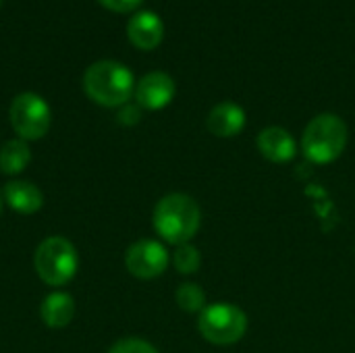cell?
Listing matches in <instances>:
<instances>
[{"instance_id":"8992f818","label":"cell","mask_w":355,"mask_h":353,"mask_svg":"<svg viewBox=\"0 0 355 353\" xmlns=\"http://www.w3.org/2000/svg\"><path fill=\"white\" fill-rule=\"evenodd\" d=\"M10 125L17 131V135L25 141H35L42 139L48 129H50V106L48 102L33 94V92H23L10 102Z\"/></svg>"},{"instance_id":"277c9868","label":"cell","mask_w":355,"mask_h":353,"mask_svg":"<svg viewBox=\"0 0 355 353\" xmlns=\"http://www.w3.org/2000/svg\"><path fill=\"white\" fill-rule=\"evenodd\" d=\"M33 266L37 277L46 285L60 287L75 277L79 266V256L69 239L54 235V237H46L37 246L33 254Z\"/></svg>"},{"instance_id":"7a4b0ae2","label":"cell","mask_w":355,"mask_h":353,"mask_svg":"<svg viewBox=\"0 0 355 353\" xmlns=\"http://www.w3.org/2000/svg\"><path fill=\"white\" fill-rule=\"evenodd\" d=\"M83 89L89 100L100 106H125L135 92L133 73L114 60H98L87 67L83 75Z\"/></svg>"},{"instance_id":"d6986e66","label":"cell","mask_w":355,"mask_h":353,"mask_svg":"<svg viewBox=\"0 0 355 353\" xmlns=\"http://www.w3.org/2000/svg\"><path fill=\"white\" fill-rule=\"evenodd\" d=\"M141 119V110L137 104H125L121 110H119V121L123 125H135L137 121Z\"/></svg>"},{"instance_id":"7c38bea8","label":"cell","mask_w":355,"mask_h":353,"mask_svg":"<svg viewBox=\"0 0 355 353\" xmlns=\"http://www.w3.org/2000/svg\"><path fill=\"white\" fill-rule=\"evenodd\" d=\"M4 202L19 214H33L44 204V193L29 181H8L4 185Z\"/></svg>"},{"instance_id":"8fae6325","label":"cell","mask_w":355,"mask_h":353,"mask_svg":"<svg viewBox=\"0 0 355 353\" xmlns=\"http://www.w3.org/2000/svg\"><path fill=\"white\" fill-rule=\"evenodd\" d=\"M206 127L214 137H235L245 127V112L235 102H220L208 112Z\"/></svg>"},{"instance_id":"3957f363","label":"cell","mask_w":355,"mask_h":353,"mask_svg":"<svg viewBox=\"0 0 355 353\" xmlns=\"http://www.w3.org/2000/svg\"><path fill=\"white\" fill-rule=\"evenodd\" d=\"M347 146V125L341 117L322 112L314 117L302 135V150L314 164L337 160Z\"/></svg>"},{"instance_id":"44dd1931","label":"cell","mask_w":355,"mask_h":353,"mask_svg":"<svg viewBox=\"0 0 355 353\" xmlns=\"http://www.w3.org/2000/svg\"><path fill=\"white\" fill-rule=\"evenodd\" d=\"M0 2H2V0H0Z\"/></svg>"},{"instance_id":"30bf717a","label":"cell","mask_w":355,"mask_h":353,"mask_svg":"<svg viewBox=\"0 0 355 353\" xmlns=\"http://www.w3.org/2000/svg\"><path fill=\"white\" fill-rule=\"evenodd\" d=\"M256 144H258L260 154L266 160L277 162V164H283V162L293 160V156L297 152L295 139L283 127H266V129H262L260 135H258V139H256Z\"/></svg>"},{"instance_id":"ba28073f","label":"cell","mask_w":355,"mask_h":353,"mask_svg":"<svg viewBox=\"0 0 355 353\" xmlns=\"http://www.w3.org/2000/svg\"><path fill=\"white\" fill-rule=\"evenodd\" d=\"M135 102L139 108L146 110H160L171 104L175 98V81L164 71H152L139 79L135 85Z\"/></svg>"},{"instance_id":"5b68a950","label":"cell","mask_w":355,"mask_h":353,"mask_svg":"<svg viewBox=\"0 0 355 353\" xmlns=\"http://www.w3.org/2000/svg\"><path fill=\"white\" fill-rule=\"evenodd\" d=\"M198 329L212 345H233L243 339L248 331V316L233 304H210L200 312Z\"/></svg>"},{"instance_id":"e0dca14e","label":"cell","mask_w":355,"mask_h":353,"mask_svg":"<svg viewBox=\"0 0 355 353\" xmlns=\"http://www.w3.org/2000/svg\"><path fill=\"white\" fill-rule=\"evenodd\" d=\"M108 353H158L156 347L144 339H137V337H127V339H121L116 341L110 352Z\"/></svg>"},{"instance_id":"6da1fadb","label":"cell","mask_w":355,"mask_h":353,"mask_svg":"<svg viewBox=\"0 0 355 353\" xmlns=\"http://www.w3.org/2000/svg\"><path fill=\"white\" fill-rule=\"evenodd\" d=\"M156 233L173 246L189 243L202 225V210L187 193H168L154 208Z\"/></svg>"},{"instance_id":"ac0fdd59","label":"cell","mask_w":355,"mask_h":353,"mask_svg":"<svg viewBox=\"0 0 355 353\" xmlns=\"http://www.w3.org/2000/svg\"><path fill=\"white\" fill-rule=\"evenodd\" d=\"M98 2L114 12H131L141 4V0H98Z\"/></svg>"},{"instance_id":"5bb4252c","label":"cell","mask_w":355,"mask_h":353,"mask_svg":"<svg viewBox=\"0 0 355 353\" xmlns=\"http://www.w3.org/2000/svg\"><path fill=\"white\" fill-rule=\"evenodd\" d=\"M31 160V150L25 139H8L0 148V171L4 175H19Z\"/></svg>"},{"instance_id":"52a82bcc","label":"cell","mask_w":355,"mask_h":353,"mask_svg":"<svg viewBox=\"0 0 355 353\" xmlns=\"http://www.w3.org/2000/svg\"><path fill=\"white\" fill-rule=\"evenodd\" d=\"M168 262H171V258H168L166 248L154 239H139L133 246H129V250L125 254L127 270L135 279H141V281L160 277L166 270Z\"/></svg>"},{"instance_id":"2e32d148","label":"cell","mask_w":355,"mask_h":353,"mask_svg":"<svg viewBox=\"0 0 355 353\" xmlns=\"http://www.w3.org/2000/svg\"><path fill=\"white\" fill-rule=\"evenodd\" d=\"M173 264H175L177 273H181V275H193L202 266V254L191 243L177 246V250L173 252Z\"/></svg>"},{"instance_id":"4fadbf2b","label":"cell","mask_w":355,"mask_h":353,"mask_svg":"<svg viewBox=\"0 0 355 353\" xmlns=\"http://www.w3.org/2000/svg\"><path fill=\"white\" fill-rule=\"evenodd\" d=\"M40 314L46 327L64 329L75 316V302L67 291H54L42 302Z\"/></svg>"},{"instance_id":"9c48e42d","label":"cell","mask_w":355,"mask_h":353,"mask_svg":"<svg viewBox=\"0 0 355 353\" xmlns=\"http://www.w3.org/2000/svg\"><path fill=\"white\" fill-rule=\"evenodd\" d=\"M127 37L139 50H154L164 37V23L152 10H139L127 23Z\"/></svg>"},{"instance_id":"9a60e30c","label":"cell","mask_w":355,"mask_h":353,"mask_svg":"<svg viewBox=\"0 0 355 353\" xmlns=\"http://www.w3.org/2000/svg\"><path fill=\"white\" fill-rule=\"evenodd\" d=\"M175 300H177V306L187 314H196L206 308V291L198 283H183L177 289Z\"/></svg>"},{"instance_id":"ffe728a7","label":"cell","mask_w":355,"mask_h":353,"mask_svg":"<svg viewBox=\"0 0 355 353\" xmlns=\"http://www.w3.org/2000/svg\"><path fill=\"white\" fill-rule=\"evenodd\" d=\"M0 214H2V198H0Z\"/></svg>"}]
</instances>
